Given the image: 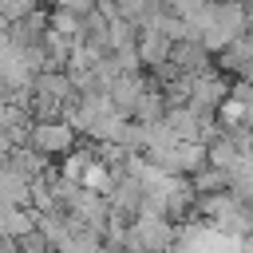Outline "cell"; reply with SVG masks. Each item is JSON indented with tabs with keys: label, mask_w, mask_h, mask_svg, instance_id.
<instances>
[{
	"label": "cell",
	"mask_w": 253,
	"mask_h": 253,
	"mask_svg": "<svg viewBox=\"0 0 253 253\" xmlns=\"http://www.w3.org/2000/svg\"><path fill=\"white\" fill-rule=\"evenodd\" d=\"M32 12H40V0H4V24H16Z\"/></svg>",
	"instance_id": "277c9868"
},
{
	"label": "cell",
	"mask_w": 253,
	"mask_h": 253,
	"mask_svg": "<svg viewBox=\"0 0 253 253\" xmlns=\"http://www.w3.org/2000/svg\"><path fill=\"white\" fill-rule=\"evenodd\" d=\"M217 67H221L225 75H237L241 83H253V28H249L241 40H233L229 47L217 51Z\"/></svg>",
	"instance_id": "7a4b0ae2"
},
{
	"label": "cell",
	"mask_w": 253,
	"mask_h": 253,
	"mask_svg": "<svg viewBox=\"0 0 253 253\" xmlns=\"http://www.w3.org/2000/svg\"><path fill=\"white\" fill-rule=\"evenodd\" d=\"M71 142H75V123L71 119H47V123H32L28 126V146L40 150L43 158L71 150Z\"/></svg>",
	"instance_id": "6da1fadb"
},
{
	"label": "cell",
	"mask_w": 253,
	"mask_h": 253,
	"mask_svg": "<svg viewBox=\"0 0 253 253\" xmlns=\"http://www.w3.org/2000/svg\"><path fill=\"white\" fill-rule=\"evenodd\" d=\"M225 79H221V67H210L202 75H190V103L202 107V111H217L225 103Z\"/></svg>",
	"instance_id": "3957f363"
}]
</instances>
